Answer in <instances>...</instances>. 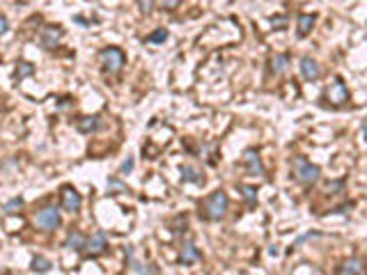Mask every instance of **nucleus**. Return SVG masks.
Wrapping results in <instances>:
<instances>
[{"label": "nucleus", "instance_id": "obj_1", "mask_svg": "<svg viewBox=\"0 0 367 275\" xmlns=\"http://www.w3.org/2000/svg\"><path fill=\"white\" fill-rule=\"evenodd\" d=\"M230 209V197L225 190H216V193H211V195L204 200V218L207 220H220L225 218V213H227Z\"/></svg>", "mask_w": 367, "mask_h": 275}, {"label": "nucleus", "instance_id": "obj_2", "mask_svg": "<svg viewBox=\"0 0 367 275\" xmlns=\"http://www.w3.org/2000/svg\"><path fill=\"white\" fill-rule=\"evenodd\" d=\"M294 172H296V179L301 181L303 186H310L319 179L322 170H319L317 165H312L305 156H294Z\"/></svg>", "mask_w": 367, "mask_h": 275}, {"label": "nucleus", "instance_id": "obj_3", "mask_svg": "<svg viewBox=\"0 0 367 275\" xmlns=\"http://www.w3.org/2000/svg\"><path fill=\"white\" fill-rule=\"evenodd\" d=\"M101 58V65H104L106 71H110V74H117L122 67H124L126 58H124V50L117 48V46H108V48H104L99 53Z\"/></svg>", "mask_w": 367, "mask_h": 275}, {"label": "nucleus", "instance_id": "obj_4", "mask_svg": "<svg viewBox=\"0 0 367 275\" xmlns=\"http://www.w3.org/2000/svg\"><path fill=\"white\" fill-rule=\"evenodd\" d=\"M326 99L335 105H342L349 101V90L342 83V78H333V83L326 87Z\"/></svg>", "mask_w": 367, "mask_h": 275}, {"label": "nucleus", "instance_id": "obj_5", "mask_svg": "<svg viewBox=\"0 0 367 275\" xmlns=\"http://www.w3.org/2000/svg\"><path fill=\"white\" fill-rule=\"evenodd\" d=\"M35 223L41 227V230H55V227H60V211L55 209V206H46V209H41L39 213L35 215Z\"/></svg>", "mask_w": 367, "mask_h": 275}, {"label": "nucleus", "instance_id": "obj_6", "mask_svg": "<svg viewBox=\"0 0 367 275\" xmlns=\"http://www.w3.org/2000/svg\"><path fill=\"white\" fill-rule=\"evenodd\" d=\"M60 197H62V209L69 211V213H76L80 209V204H83L80 193H76V188H71V186H62Z\"/></svg>", "mask_w": 367, "mask_h": 275}, {"label": "nucleus", "instance_id": "obj_7", "mask_svg": "<svg viewBox=\"0 0 367 275\" xmlns=\"http://www.w3.org/2000/svg\"><path fill=\"white\" fill-rule=\"evenodd\" d=\"M243 163H246V168H248L250 175L264 177V165H262V158H259V154H257L255 149H248L246 154H243Z\"/></svg>", "mask_w": 367, "mask_h": 275}, {"label": "nucleus", "instance_id": "obj_8", "mask_svg": "<svg viewBox=\"0 0 367 275\" xmlns=\"http://www.w3.org/2000/svg\"><path fill=\"white\" fill-rule=\"evenodd\" d=\"M301 74H303V78H305V80H310V83H312V80H317L319 76H322V67H319L317 62L310 58V55H305V58L301 60Z\"/></svg>", "mask_w": 367, "mask_h": 275}, {"label": "nucleus", "instance_id": "obj_9", "mask_svg": "<svg viewBox=\"0 0 367 275\" xmlns=\"http://www.w3.org/2000/svg\"><path fill=\"white\" fill-rule=\"evenodd\" d=\"M85 250L89 252L92 257H97V255H101V252L106 250V232H95V236L87 241V245H85Z\"/></svg>", "mask_w": 367, "mask_h": 275}, {"label": "nucleus", "instance_id": "obj_10", "mask_svg": "<svg viewBox=\"0 0 367 275\" xmlns=\"http://www.w3.org/2000/svg\"><path fill=\"white\" fill-rule=\"evenodd\" d=\"M362 270H365V266H362L360 259H344L342 264L338 266V273L335 275H362Z\"/></svg>", "mask_w": 367, "mask_h": 275}, {"label": "nucleus", "instance_id": "obj_11", "mask_svg": "<svg viewBox=\"0 0 367 275\" xmlns=\"http://www.w3.org/2000/svg\"><path fill=\"white\" fill-rule=\"evenodd\" d=\"M101 126V120L97 115L92 117H80L78 122H76V129L80 131V133H92V131H97Z\"/></svg>", "mask_w": 367, "mask_h": 275}, {"label": "nucleus", "instance_id": "obj_12", "mask_svg": "<svg viewBox=\"0 0 367 275\" xmlns=\"http://www.w3.org/2000/svg\"><path fill=\"white\" fill-rule=\"evenodd\" d=\"M314 21H317V16L314 14H301L298 16V37H308L310 32H312V28H314Z\"/></svg>", "mask_w": 367, "mask_h": 275}, {"label": "nucleus", "instance_id": "obj_13", "mask_svg": "<svg viewBox=\"0 0 367 275\" xmlns=\"http://www.w3.org/2000/svg\"><path fill=\"white\" fill-rule=\"evenodd\" d=\"M60 39H62V30L60 28H46L44 35H41V46L44 48H53Z\"/></svg>", "mask_w": 367, "mask_h": 275}, {"label": "nucleus", "instance_id": "obj_14", "mask_svg": "<svg viewBox=\"0 0 367 275\" xmlns=\"http://www.w3.org/2000/svg\"><path fill=\"white\" fill-rule=\"evenodd\" d=\"M85 245H87V241H85V236L80 232H69V236L65 241V248H69V250H85Z\"/></svg>", "mask_w": 367, "mask_h": 275}, {"label": "nucleus", "instance_id": "obj_15", "mask_svg": "<svg viewBox=\"0 0 367 275\" xmlns=\"http://www.w3.org/2000/svg\"><path fill=\"white\" fill-rule=\"evenodd\" d=\"M200 259V252L195 248L193 241H186L183 243V250H181V264H193V261Z\"/></svg>", "mask_w": 367, "mask_h": 275}, {"label": "nucleus", "instance_id": "obj_16", "mask_svg": "<svg viewBox=\"0 0 367 275\" xmlns=\"http://www.w3.org/2000/svg\"><path fill=\"white\" fill-rule=\"evenodd\" d=\"M287 65H289V55H285V53L276 55V58H273V71H276V76L285 74V71H287Z\"/></svg>", "mask_w": 367, "mask_h": 275}, {"label": "nucleus", "instance_id": "obj_17", "mask_svg": "<svg viewBox=\"0 0 367 275\" xmlns=\"http://www.w3.org/2000/svg\"><path fill=\"white\" fill-rule=\"evenodd\" d=\"M165 39H168V30H165V28H159V30H154L147 37L149 44H163Z\"/></svg>", "mask_w": 367, "mask_h": 275}, {"label": "nucleus", "instance_id": "obj_18", "mask_svg": "<svg viewBox=\"0 0 367 275\" xmlns=\"http://www.w3.org/2000/svg\"><path fill=\"white\" fill-rule=\"evenodd\" d=\"M181 175H183V179H186V181H195V184H202V181H204V177L198 175L193 168H181Z\"/></svg>", "mask_w": 367, "mask_h": 275}, {"label": "nucleus", "instance_id": "obj_19", "mask_svg": "<svg viewBox=\"0 0 367 275\" xmlns=\"http://www.w3.org/2000/svg\"><path fill=\"white\" fill-rule=\"evenodd\" d=\"M32 268L39 270V273H46V270L51 268V261L44 259V257H35V261H32Z\"/></svg>", "mask_w": 367, "mask_h": 275}, {"label": "nucleus", "instance_id": "obj_20", "mask_svg": "<svg viewBox=\"0 0 367 275\" xmlns=\"http://www.w3.org/2000/svg\"><path fill=\"white\" fill-rule=\"evenodd\" d=\"M239 190H243V195L248 202H255V188L253 186H239Z\"/></svg>", "mask_w": 367, "mask_h": 275}, {"label": "nucleus", "instance_id": "obj_21", "mask_svg": "<svg viewBox=\"0 0 367 275\" xmlns=\"http://www.w3.org/2000/svg\"><path fill=\"white\" fill-rule=\"evenodd\" d=\"M131 170H133V158L129 156V158H126L124 163H122V168H119V175H129Z\"/></svg>", "mask_w": 367, "mask_h": 275}, {"label": "nucleus", "instance_id": "obj_22", "mask_svg": "<svg viewBox=\"0 0 367 275\" xmlns=\"http://www.w3.org/2000/svg\"><path fill=\"white\" fill-rule=\"evenodd\" d=\"M32 74V65H30V62H23V67H21L19 71H16V76H19V80L23 78V76H30Z\"/></svg>", "mask_w": 367, "mask_h": 275}, {"label": "nucleus", "instance_id": "obj_23", "mask_svg": "<svg viewBox=\"0 0 367 275\" xmlns=\"http://www.w3.org/2000/svg\"><path fill=\"white\" fill-rule=\"evenodd\" d=\"M7 30H10V21H7V19H5V16L0 14V37L5 35V32H7Z\"/></svg>", "mask_w": 367, "mask_h": 275}, {"label": "nucleus", "instance_id": "obj_24", "mask_svg": "<svg viewBox=\"0 0 367 275\" xmlns=\"http://www.w3.org/2000/svg\"><path fill=\"white\" fill-rule=\"evenodd\" d=\"M21 204H23V200H21V197H14V200H12L10 204L5 206V211H14V209H19Z\"/></svg>", "mask_w": 367, "mask_h": 275}, {"label": "nucleus", "instance_id": "obj_25", "mask_svg": "<svg viewBox=\"0 0 367 275\" xmlns=\"http://www.w3.org/2000/svg\"><path fill=\"white\" fill-rule=\"evenodd\" d=\"M362 135H365V140H367V120H365V124H362Z\"/></svg>", "mask_w": 367, "mask_h": 275}, {"label": "nucleus", "instance_id": "obj_26", "mask_svg": "<svg viewBox=\"0 0 367 275\" xmlns=\"http://www.w3.org/2000/svg\"><path fill=\"white\" fill-rule=\"evenodd\" d=\"M241 275H248V273H241Z\"/></svg>", "mask_w": 367, "mask_h": 275}]
</instances>
